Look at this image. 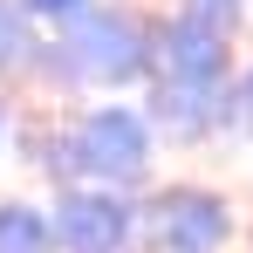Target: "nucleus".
<instances>
[{
	"mask_svg": "<svg viewBox=\"0 0 253 253\" xmlns=\"http://www.w3.org/2000/svg\"><path fill=\"white\" fill-rule=\"evenodd\" d=\"M28 7H42V14H76L83 0H28Z\"/></svg>",
	"mask_w": 253,
	"mask_h": 253,
	"instance_id": "obj_7",
	"label": "nucleus"
},
{
	"mask_svg": "<svg viewBox=\"0 0 253 253\" xmlns=\"http://www.w3.org/2000/svg\"><path fill=\"white\" fill-rule=\"evenodd\" d=\"M83 165L117 171V178H137L144 171V124L130 110H103L83 124Z\"/></svg>",
	"mask_w": 253,
	"mask_h": 253,
	"instance_id": "obj_1",
	"label": "nucleus"
},
{
	"mask_svg": "<svg viewBox=\"0 0 253 253\" xmlns=\"http://www.w3.org/2000/svg\"><path fill=\"white\" fill-rule=\"evenodd\" d=\"M62 247H76V253H117L124 247V206L117 199H69V206L55 212V226H48Z\"/></svg>",
	"mask_w": 253,
	"mask_h": 253,
	"instance_id": "obj_2",
	"label": "nucleus"
},
{
	"mask_svg": "<svg viewBox=\"0 0 253 253\" xmlns=\"http://www.w3.org/2000/svg\"><path fill=\"white\" fill-rule=\"evenodd\" d=\"M21 48H28V35H21V14H14V7H0V62H14Z\"/></svg>",
	"mask_w": 253,
	"mask_h": 253,
	"instance_id": "obj_6",
	"label": "nucleus"
},
{
	"mask_svg": "<svg viewBox=\"0 0 253 253\" xmlns=\"http://www.w3.org/2000/svg\"><path fill=\"white\" fill-rule=\"evenodd\" d=\"M42 247H48V226L35 212H21V206L0 212V253H42Z\"/></svg>",
	"mask_w": 253,
	"mask_h": 253,
	"instance_id": "obj_5",
	"label": "nucleus"
},
{
	"mask_svg": "<svg viewBox=\"0 0 253 253\" xmlns=\"http://www.w3.org/2000/svg\"><path fill=\"white\" fill-rule=\"evenodd\" d=\"M158 226H165L171 247L206 253V247H219V233H226V212L212 206L206 192H171L165 206H158Z\"/></svg>",
	"mask_w": 253,
	"mask_h": 253,
	"instance_id": "obj_3",
	"label": "nucleus"
},
{
	"mask_svg": "<svg viewBox=\"0 0 253 253\" xmlns=\"http://www.w3.org/2000/svg\"><path fill=\"white\" fill-rule=\"evenodd\" d=\"M212 35L206 28H178V35H171V69H178V76H192V83H206L212 69H219V62H212Z\"/></svg>",
	"mask_w": 253,
	"mask_h": 253,
	"instance_id": "obj_4",
	"label": "nucleus"
}]
</instances>
